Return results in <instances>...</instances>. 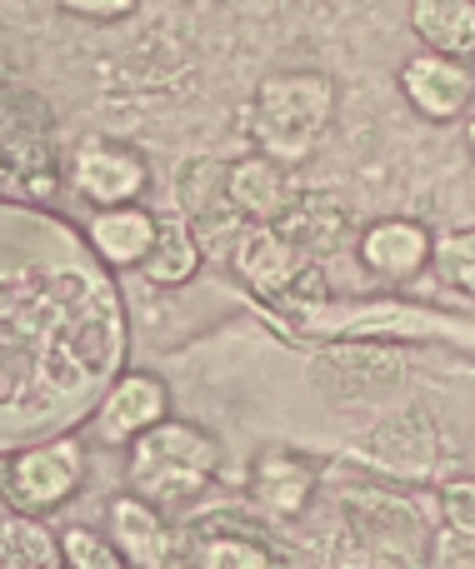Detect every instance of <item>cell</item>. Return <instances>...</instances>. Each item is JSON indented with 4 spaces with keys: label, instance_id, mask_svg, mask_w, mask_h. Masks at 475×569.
<instances>
[{
    "label": "cell",
    "instance_id": "cell-1",
    "mask_svg": "<svg viewBox=\"0 0 475 569\" xmlns=\"http://www.w3.org/2000/svg\"><path fill=\"white\" fill-rule=\"evenodd\" d=\"M336 80L320 70H286V76H266L246 106V140L256 156H270L280 166L296 170L320 150V140L336 126Z\"/></svg>",
    "mask_w": 475,
    "mask_h": 569
},
{
    "label": "cell",
    "instance_id": "cell-2",
    "mask_svg": "<svg viewBox=\"0 0 475 569\" xmlns=\"http://www.w3.org/2000/svg\"><path fill=\"white\" fill-rule=\"evenodd\" d=\"M220 475V440L196 420H156L146 435L126 445V485L136 500L170 510L186 505L196 495L210 490V480Z\"/></svg>",
    "mask_w": 475,
    "mask_h": 569
},
{
    "label": "cell",
    "instance_id": "cell-3",
    "mask_svg": "<svg viewBox=\"0 0 475 569\" xmlns=\"http://www.w3.org/2000/svg\"><path fill=\"white\" fill-rule=\"evenodd\" d=\"M86 485V450L76 440H40L10 455L6 465V505L20 515H50Z\"/></svg>",
    "mask_w": 475,
    "mask_h": 569
},
{
    "label": "cell",
    "instance_id": "cell-4",
    "mask_svg": "<svg viewBox=\"0 0 475 569\" xmlns=\"http://www.w3.org/2000/svg\"><path fill=\"white\" fill-rule=\"evenodd\" d=\"M106 535L130 569H186V530H170L166 510L130 490L106 505Z\"/></svg>",
    "mask_w": 475,
    "mask_h": 569
},
{
    "label": "cell",
    "instance_id": "cell-5",
    "mask_svg": "<svg viewBox=\"0 0 475 569\" xmlns=\"http://www.w3.org/2000/svg\"><path fill=\"white\" fill-rule=\"evenodd\" d=\"M220 196L240 226H280V216L300 196V180L296 170L270 156H240L226 160V170H220Z\"/></svg>",
    "mask_w": 475,
    "mask_h": 569
},
{
    "label": "cell",
    "instance_id": "cell-6",
    "mask_svg": "<svg viewBox=\"0 0 475 569\" xmlns=\"http://www.w3.org/2000/svg\"><path fill=\"white\" fill-rule=\"evenodd\" d=\"M70 186L90 210L136 206L150 186V166L140 150L116 146V140H86L70 160Z\"/></svg>",
    "mask_w": 475,
    "mask_h": 569
},
{
    "label": "cell",
    "instance_id": "cell-7",
    "mask_svg": "<svg viewBox=\"0 0 475 569\" xmlns=\"http://www.w3.org/2000/svg\"><path fill=\"white\" fill-rule=\"evenodd\" d=\"M166 415H170V385L150 370H130L100 395L96 415H90V430H96V445L126 450L136 435H146Z\"/></svg>",
    "mask_w": 475,
    "mask_h": 569
},
{
    "label": "cell",
    "instance_id": "cell-8",
    "mask_svg": "<svg viewBox=\"0 0 475 569\" xmlns=\"http://www.w3.org/2000/svg\"><path fill=\"white\" fill-rule=\"evenodd\" d=\"M400 96L431 126H451L471 110V70L456 56H436V50H420L400 66Z\"/></svg>",
    "mask_w": 475,
    "mask_h": 569
},
{
    "label": "cell",
    "instance_id": "cell-9",
    "mask_svg": "<svg viewBox=\"0 0 475 569\" xmlns=\"http://www.w3.org/2000/svg\"><path fill=\"white\" fill-rule=\"evenodd\" d=\"M306 266H316V260L280 226H240L236 246H230V270L240 276V284H250L266 300H280Z\"/></svg>",
    "mask_w": 475,
    "mask_h": 569
},
{
    "label": "cell",
    "instance_id": "cell-10",
    "mask_svg": "<svg viewBox=\"0 0 475 569\" xmlns=\"http://www.w3.org/2000/svg\"><path fill=\"white\" fill-rule=\"evenodd\" d=\"M356 256L360 266L370 270L376 280L386 284H406L426 270L431 260V230L410 216H386V220H370L366 230L356 236Z\"/></svg>",
    "mask_w": 475,
    "mask_h": 569
},
{
    "label": "cell",
    "instance_id": "cell-11",
    "mask_svg": "<svg viewBox=\"0 0 475 569\" xmlns=\"http://www.w3.org/2000/svg\"><path fill=\"white\" fill-rule=\"evenodd\" d=\"M310 490H316V470H310L300 455L260 450L256 460H250V500L266 515H276V520H296L310 505Z\"/></svg>",
    "mask_w": 475,
    "mask_h": 569
},
{
    "label": "cell",
    "instance_id": "cell-12",
    "mask_svg": "<svg viewBox=\"0 0 475 569\" xmlns=\"http://www.w3.org/2000/svg\"><path fill=\"white\" fill-rule=\"evenodd\" d=\"M150 236H156V210L136 206H110L96 210L86 226V240L110 270H136L150 250Z\"/></svg>",
    "mask_w": 475,
    "mask_h": 569
},
{
    "label": "cell",
    "instance_id": "cell-13",
    "mask_svg": "<svg viewBox=\"0 0 475 569\" xmlns=\"http://www.w3.org/2000/svg\"><path fill=\"white\" fill-rule=\"evenodd\" d=\"M200 260H206V246L200 236L190 230L186 216H156V236H150V250L140 260V276L156 290H180V284L196 280Z\"/></svg>",
    "mask_w": 475,
    "mask_h": 569
},
{
    "label": "cell",
    "instance_id": "cell-14",
    "mask_svg": "<svg viewBox=\"0 0 475 569\" xmlns=\"http://www.w3.org/2000/svg\"><path fill=\"white\" fill-rule=\"evenodd\" d=\"M410 30L420 50L471 60L475 50V0H410Z\"/></svg>",
    "mask_w": 475,
    "mask_h": 569
},
{
    "label": "cell",
    "instance_id": "cell-15",
    "mask_svg": "<svg viewBox=\"0 0 475 569\" xmlns=\"http://www.w3.org/2000/svg\"><path fill=\"white\" fill-rule=\"evenodd\" d=\"M0 569H66L56 530L40 515L6 510L0 515Z\"/></svg>",
    "mask_w": 475,
    "mask_h": 569
},
{
    "label": "cell",
    "instance_id": "cell-16",
    "mask_svg": "<svg viewBox=\"0 0 475 569\" xmlns=\"http://www.w3.org/2000/svg\"><path fill=\"white\" fill-rule=\"evenodd\" d=\"M186 569H276V555L256 535L186 530Z\"/></svg>",
    "mask_w": 475,
    "mask_h": 569
},
{
    "label": "cell",
    "instance_id": "cell-17",
    "mask_svg": "<svg viewBox=\"0 0 475 569\" xmlns=\"http://www.w3.org/2000/svg\"><path fill=\"white\" fill-rule=\"evenodd\" d=\"M280 230H286V236L296 240V246L306 250L310 260H320L326 250L340 246V230H346V210H340L336 200H326V196H310V190H300L296 206L280 216Z\"/></svg>",
    "mask_w": 475,
    "mask_h": 569
},
{
    "label": "cell",
    "instance_id": "cell-18",
    "mask_svg": "<svg viewBox=\"0 0 475 569\" xmlns=\"http://www.w3.org/2000/svg\"><path fill=\"white\" fill-rule=\"evenodd\" d=\"M431 270L441 276V284L456 295H471L475 290V230L461 226V230H446V236H431Z\"/></svg>",
    "mask_w": 475,
    "mask_h": 569
},
{
    "label": "cell",
    "instance_id": "cell-19",
    "mask_svg": "<svg viewBox=\"0 0 475 569\" xmlns=\"http://www.w3.org/2000/svg\"><path fill=\"white\" fill-rule=\"evenodd\" d=\"M60 540V565L66 569H130L120 560V550L110 545L106 530H90V525H70V530L56 535Z\"/></svg>",
    "mask_w": 475,
    "mask_h": 569
},
{
    "label": "cell",
    "instance_id": "cell-20",
    "mask_svg": "<svg viewBox=\"0 0 475 569\" xmlns=\"http://www.w3.org/2000/svg\"><path fill=\"white\" fill-rule=\"evenodd\" d=\"M431 569H475V530L441 525L431 540Z\"/></svg>",
    "mask_w": 475,
    "mask_h": 569
},
{
    "label": "cell",
    "instance_id": "cell-21",
    "mask_svg": "<svg viewBox=\"0 0 475 569\" xmlns=\"http://www.w3.org/2000/svg\"><path fill=\"white\" fill-rule=\"evenodd\" d=\"M66 16L76 20H96V26H110V20H130L136 16V0H56Z\"/></svg>",
    "mask_w": 475,
    "mask_h": 569
},
{
    "label": "cell",
    "instance_id": "cell-22",
    "mask_svg": "<svg viewBox=\"0 0 475 569\" xmlns=\"http://www.w3.org/2000/svg\"><path fill=\"white\" fill-rule=\"evenodd\" d=\"M446 525H461V530H475V515H471V480H461V485H451L446 490Z\"/></svg>",
    "mask_w": 475,
    "mask_h": 569
},
{
    "label": "cell",
    "instance_id": "cell-23",
    "mask_svg": "<svg viewBox=\"0 0 475 569\" xmlns=\"http://www.w3.org/2000/svg\"><path fill=\"white\" fill-rule=\"evenodd\" d=\"M0 166H6V160H0Z\"/></svg>",
    "mask_w": 475,
    "mask_h": 569
}]
</instances>
